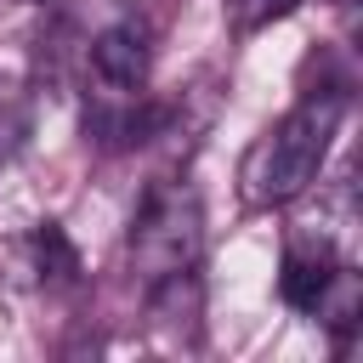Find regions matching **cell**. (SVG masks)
Returning a JSON list of instances; mask_svg holds the SVG:
<instances>
[{
  "label": "cell",
  "instance_id": "cell-1",
  "mask_svg": "<svg viewBox=\"0 0 363 363\" xmlns=\"http://www.w3.org/2000/svg\"><path fill=\"white\" fill-rule=\"evenodd\" d=\"M340 113H346V96L340 91H312L306 102H295L244 159V199L250 204H289L301 199L323 159H329V142L340 130Z\"/></svg>",
  "mask_w": 363,
  "mask_h": 363
},
{
  "label": "cell",
  "instance_id": "cell-3",
  "mask_svg": "<svg viewBox=\"0 0 363 363\" xmlns=\"http://www.w3.org/2000/svg\"><path fill=\"white\" fill-rule=\"evenodd\" d=\"M91 74L108 96H142L153 79V34L142 17H113L91 40Z\"/></svg>",
  "mask_w": 363,
  "mask_h": 363
},
{
  "label": "cell",
  "instance_id": "cell-6",
  "mask_svg": "<svg viewBox=\"0 0 363 363\" xmlns=\"http://www.w3.org/2000/svg\"><path fill=\"white\" fill-rule=\"evenodd\" d=\"M23 136H28V91L11 74H0V164L23 147Z\"/></svg>",
  "mask_w": 363,
  "mask_h": 363
},
{
  "label": "cell",
  "instance_id": "cell-2",
  "mask_svg": "<svg viewBox=\"0 0 363 363\" xmlns=\"http://www.w3.org/2000/svg\"><path fill=\"white\" fill-rule=\"evenodd\" d=\"M199 244H204V210H199V193L182 187V182H159L136 221H130V238H125V255L130 267L153 284V278H170L182 267L199 261Z\"/></svg>",
  "mask_w": 363,
  "mask_h": 363
},
{
  "label": "cell",
  "instance_id": "cell-7",
  "mask_svg": "<svg viewBox=\"0 0 363 363\" xmlns=\"http://www.w3.org/2000/svg\"><path fill=\"white\" fill-rule=\"evenodd\" d=\"M301 0H227V23L238 28V34H255V28H267V23H278V17H289Z\"/></svg>",
  "mask_w": 363,
  "mask_h": 363
},
{
  "label": "cell",
  "instance_id": "cell-5",
  "mask_svg": "<svg viewBox=\"0 0 363 363\" xmlns=\"http://www.w3.org/2000/svg\"><path fill=\"white\" fill-rule=\"evenodd\" d=\"M34 267H40L45 284H74V278H79V255H74V244L62 238L57 221H40V233H34Z\"/></svg>",
  "mask_w": 363,
  "mask_h": 363
},
{
  "label": "cell",
  "instance_id": "cell-4",
  "mask_svg": "<svg viewBox=\"0 0 363 363\" xmlns=\"http://www.w3.org/2000/svg\"><path fill=\"white\" fill-rule=\"evenodd\" d=\"M340 267H346V261H340V250H335L329 233L289 244V250H284V272H278V295H284V306H295V312H318L323 295H329V284L340 278Z\"/></svg>",
  "mask_w": 363,
  "mask_h": 363
}]
</instances>
